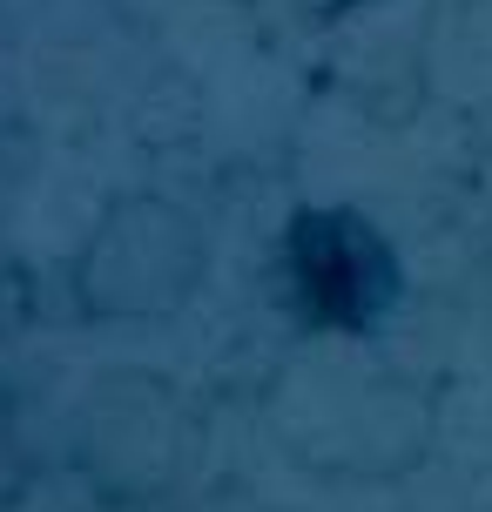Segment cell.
Listing matches in <instances>:
<instances>
[{
  "instance_id": "6da1fadb",
  "label": "cell",
  "mask_w": 492,
  "mask_h": 512,
  "mask_svg": "<svg viewBox=\"0 0 492 512\" xmlns=\"http://www.w3.org/2000/svg\"><path fill=\"white\" fill-rule=\"evenodd\" d=\"M290 283L304 317L331 331H364L398 304V256L364 216L311 209L290 223Z\"/></svg>"
}]
</instances>
